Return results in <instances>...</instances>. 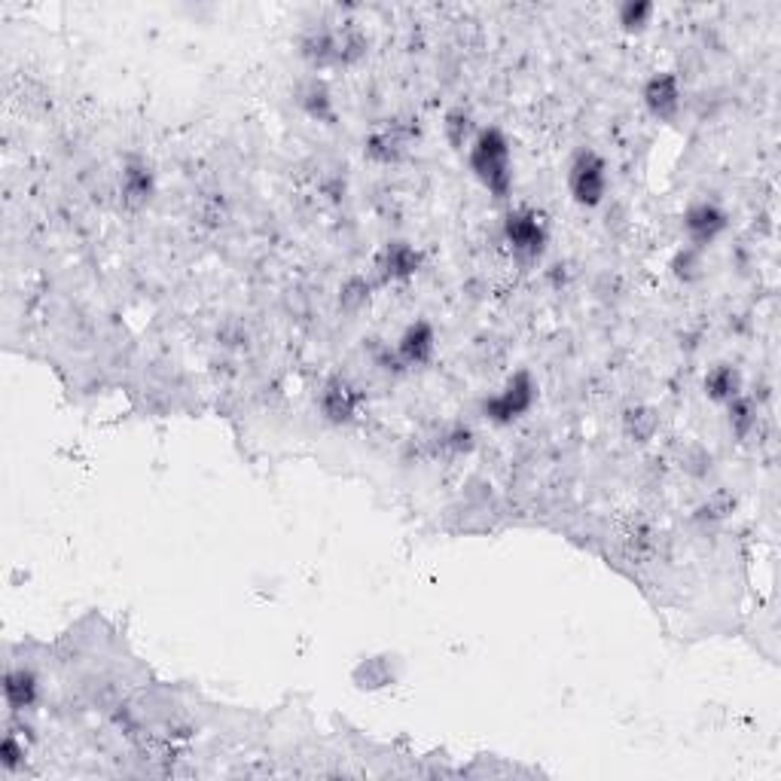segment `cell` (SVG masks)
<instances>
[{
    "label": "cell",
    "instance_id": "6da1fadb",
    "mask_svg": "<svg viewBox=\"0 0 781 781\" xmlns=\"http://www.w3.org/2000/svg\"><path fill=\"white\" fill-rule=\"evenodd\" d=\"M467 162L473 177L483 184L495 199H507L513 190V156L510 141L501 129H483L476 132L467 150Z\"/></svg>",
    "mask_w": 781,
    "mask_h": 781
},
{
    "label": "cell",
    "instance_id": "7a4b0ae2",
    "mask_svg": "<svg viewBox=\"0 0 781 781\" xmlns=\"http://www.w3.org/2000/svg\"><path fill=\"white\" fill-rule=\"evenodd\" d=\"M568 190L580 208H598L608 196V162L595 150H580L568 168Z\"/></svg>",
    "mask_w": 781,
    "mask_h": 781
},
{
    "label": "cell",
    "instance_id": "3957f363",
    "mask_svg": "<svg viewBox=\"0 0 781 781\" xmlns=\"http://www.w3.org/2000/svg\"><path fill=\"white\" fill-rule=\"evenodd\" d=\"M504 238L507 245L513 251V257L519 263H534L544 257V248H547V226L544 220H540L537 211L531 208H516L507 214L504 220Z\"/></svg>",
    "mask_w": 781,
    "mask_h": 781
},
{
    "label": "cell",
    "instance_id": "277c9868",
    "mask_svg": "<svg viewBox=\"0 0 781 781\" xmlns=\"http://www.w3.org/2000/svg\"><path fill=\"white\" fill-rule=\"evenodd\" d=\"M537 400V382L528 370H519L507 379V385L483 403V412L495 425H513Z\"/></svg>",
    "mask_w": 781,
    "mask_h": 781
},
{
    "label": "cell",
    "instance_id": "5b68a950",
    "mask_svg": "<svg viewBox=\"0 0 781 781\" xmlns=\"http://www.w3.org/2000/svg\"><path fill=\"white\" fill-rule=\"evenodd\" d=\"M724 229H727V211L717 202H693L684 214L687 242L696 251H705L711 242H717V235Z\"/></svg>",
    "mask_w": 781,
    "mask_h": 781
},
{
    "label": "cell",
    "instance_id": "8992f818",
    "mask_svg": "<svg viewBox=\"0 0 781 781\" xmlns=\"http://www.w3.org/2000/svg\"><path fill=\"white\" fill-rule=\"evenodd\" d=\"M434 354H437L434 324L425 321V318L412 321V324L403 330L400 342H397V360H400L403 367H428L431 360H434Z\"/></svg>",
    "mask_w": 781,
    "mask_h": 781
},
{
    "label": "cell",
    "instance_id": "52a82bcc",
    "mask_svg": "<svg viewBox=\"0 0 781 781\" xmlns=\"http://www.w3.org/2000/svg\"><path fill=\"white\" fill-rule=\"evenodd\" d=\"M318 406H321V415L327 418L330 425H348L354 418V412H357V406H360V394H357V388L348 379L333 376L321 388Z\"/></svg>",
    "mask_w": 781,
    "mask_h": 781
},
{
    "label": "cell",
    "instance_id": "ba28073f",
    "mask_svg": "<svg viewBox=\"0 0 781 781\" xmlns=\"http://www.w3.org/2000/svg\"><path fill=\"white\" fill-rule=\"evenodd\" d=\"M644 107L650 110V116L656 119H675L678 110H681V80L669 71L663 74H653L647 83H644Z\"/></svg>",
    "mask_w": 781,
    "mask_h": 781
},
{
    "label": "cell",
    "instance_id": "9c48e42d",
    "mask_svg": "<svg viewBox=\"0 0 781 781\" xmlns=\"http://www.w3.org/2000/svg\"><path fill=\"white\" fill-rule=\"evenodd\" d=\"M422 266V254H418L409 242H388L382 257H379V272L382 281H406Z\"/></svg>",
    "mask_w": 781,
    "mask_h": 781
},
{
    "label": "cell",
    "instance_id": "30bf717a",
    "mask_svg": "<svg viewBox=\"0 0 781 781\" xmlns=\"http://www.w3.org/2000/svg\"><path fill=\"white\" fill-rule=\"evenodd\" d=\"M153 196V171L144 162H129L119 177V199L129 211H141Z\"/></svg>",
    "mask_w": 781,
    "mask_h": 781
},
{
    "label": "cell",
    "instance_id": "8fae6325",
    "mask_svg": "<svg viewBox=\"0 0 781 781\" xmlns=\"http://www.w3.org/2000/svg\"><path fill=\"white\" fill-rule=\"evenodd\" d=\"M4 699L13 711H28L40 699V684L31 669H10L4 678Z\"/></svg>",
    "mask_w": 781,
    "mask_h": 781
},
{
    "label": "cell",
    "instance_id": "7c38bea8",
    "mask_svg": "<svg viewBox=\"0 0 781 781\" xmlns=\"http://www.w3.org/2000/svg\"><path fill=\"white\" fill-rule=\"evenodd\" d=\"M705 394L714 403H730L733 397L742 394V376L733 364H717L705 376Z\"/></svg>",
    "mask_w": 781,
    "mask_h": 781
},
{
    "label": "cell",
    "instance_id": "4fadbf2b",
    "mask_svg": "<svg viewBox=\"0 0 781 781\" xmlns=\"http://www.w3.org/2000/svg\"><path fill=\"white\" fill-rule=\"evenodd\" d=\"M406 141H409V135H406L400 126H391V129H385V132L370 135V141H367V156L376 159V162H382V165H391V162H397V159L403 156Z\"/></svg>",
    "mask_w": 781,
    "mask_h": 781
},
{
    "label": "cell",
    "instance_id": "5bb4252c",
    "mask_svg": "<svg viewBox=\"0 0 781 781\" xmlns=\"http://www.w3.org/2000/svg\"><path fill=\"white\" fill-rule=\"evenodd\" d=\"M623 428H626V434L632 437V443H647V440H653V434L659 431V418H656L653 409L635 406V409H629V412L623 415Z\"/></svg>",
    "mask_w": 781,
    "mask_h": 781
},
{
    "label": "cell",
    "instance_id": "9a60e30c",
    "mask_svg": "<svg viewBox=\"0 0 781 781\" xmlns=\"http://www.w3.org/2000/svg\"><path fill=\"white\" fill-rule=\"evenodd\" d=\"M354 681H357V687H364V690H379V687L394 684V672L388 666V659L376 656V659H367V663L357 666Z\"/></svg>",
    "mask_w": 781,
    "mask_h": 781
},
{
    "label": "cell",
    "instance_id": "2e32d148",
    "mask_svg": "<svg viewBox=\"0 0 781 781\" xmlns=\"http://www.w3.org/2000/svg\"><path fill=\"white\" fill-rule=\"evenodd\" d=\"M727 409H730V428H733V434H736L739 440H745V437L757 428V409H754V403L739 394V397H733V400L727 403Z\"/></svg>",
    "mask_w": 781,
    "mask_h": 781
},
{
    "label": "cell",
    "instance_id": "e0dca14e",
    "mask_svg": "<svg viewBox=\"0 0 781 781\" xmlns=\"http://www.w3.org/2000/svg\"><path fill=\"white\" fill-rule=\"evenodd\" d=\"M656 7L653 4H644V0H629V4L620 7V25L623 31H644L653 19Z\"/></svg>",
    "mask_w": 781,
    "mask_h": 781
},
{
    "label": "cell",
    "instance_id": "ac0fdd59",
    "mask_svg": "<svg viewBox=\"0 0 781 781\" xmlns=\"http://www.w3.org/2000/svg\"><path fill=\"white\" fill-rule=\"evenodd\" d=\"M446 138H449V144H452L455 150H461V147L467 144V138H470V113L452 110V113L446 116Z\"/></svg>",
    "mask_w": 781,
    "mask_h": 781
},
{
    "label": "cell",
    "instance_id": "d6986e66",
    "mask_svg": "<svg viewBox=\"0 0 781 781\" xmlns=\"http://www.w3.org/2000/svg\"><path fill=\"white\" fill-rule=\"evenodd\" d=\"M303 107H306L312 116H318V119H330V95H327V89L318 86V83H312L309 92L303 95Z\"/></svg>",
    "mask_w": 781,
    "mask_h": 781
},
{
    "label": "cell",
    "instance_id": "ffe728a7",
    "mask_svg": "<svg viewBox=\"0 0 781 781\" xmlns=\"http://www.w3.org/2000/svg\"><path fill=\"white\" fill-rule=\"evenodd\" d=\"M699 260H702V251H696V248H684V251H678V257H675L672 269H675V275H678V278H684V281H693V278L699 275Z\"/></svg>",
    "mask_w": 781,
    "mask_h": 781
},
{
    "label": "cell",
    "instance_id": "44dd1931",
    "mask_svg": "<svg viewBox=\"0 0 781 781\" xmlns=\"http://www.w3.org/2000/svg\"><path fill=\"white\" fill-rule=\"evenodd\" d=\"M370 299V287H367V281H360V278H351L348 284H345V290H342V306L345 309H360Z\"/></svg>",
    "mask_w": 781,
    "mask_h": 781
},
{
    "label": "cell",
    "instance_id": "7402d4cb",
    "mask_svg": "<svg viewBox=\"0 0 781 781\" xmlns=\"http://www.w3.org/2000/svg\"><path fill=\"white\" fill-rule=\"evenodd\" d=\"M0 763H4V769H7V772H16V769L25 763V748L16 742V736H13V733L4 739V748H0Z\"/></svg>",
    "mask_w": 781,
    "mask_h": 781
}]
</instances>
